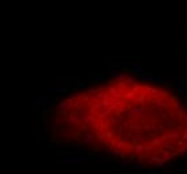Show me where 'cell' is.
<instances>
[{
    "mask_svg": "<svg viewBox=\"0 0 187 174\" xmlns=\"http://www.w3.org/2000/svg\"><path fill=\"white\" fill-rule=\"evenodd\" d=\"M54 127L70 145L144 167L187 157V106L170 90L131 76L65 98Z\"/></svg>",
    "mask_w": 187,
    "mask_h": 174,
    "instance_id": "6da1fadb",
    "label": "cell"
}]
</instances>
